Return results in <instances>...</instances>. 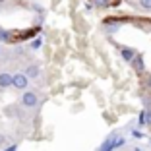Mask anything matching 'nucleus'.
I'll list each match as a JSON object with an SVG mask.
<instances>
[{"instance_id": "14", "label": "nucleus", "mask_w": 151, "mask_h": 151, "mask_svg": "<svg viewBox=\"0 0 151 151\" xmlns=\"http://www.w3.org/2000/svg\"><path fill=\"white\" fill-rule=\"evenodd\" d=\"M0 29H2V27H0Z\"/></svg>"}, {"instance_id": "4", "label": "nucleus", "mask_w": 151, "mask_h": 151, "mask_svg": "<svg viewBox=\"0 0 151 151\" xmlns=\"http://www.w3.org/2000/svg\"><path fill=\"white\" fill-rule=\"evenodd\" d=\"M6 87H12V74L2 72L0 74V89H6Z\"/></svg>"}, {"instance_id": "12", "label": "nucleus", "mask_w": 151, "mask_h": 151, "mask_svg": "<svg viewBox=\"0 0 151 151\" xmlns=\"http://www.w3.org/2000/svg\"><path fill=\"white\" fill-rule=\"evenodd\" d=\"M145 122H147V124H151V112H147V118H145Z\"/></svg>"}, {"instance_id": "6", "label": "nucleus", "mask_w": 151, "mask_h": 151, "mask_svg": "<svg viewBox=\"0 0 151 151\" xmlns=\"http://www.w3.org/2000/svg\"><path fill=\"white\" fill-rule=\"evenodd\" d=\"M0 41H2V43H14V41H12V31L0 29Z\"/></svg>"}, {"instance_id": "5", "label": "nucleus", "mask_w": 151, "mask_h": 151, "mask_svg": "<svg viewBox=\"0 0 151 151\" xmlns=\"http://www.w3.org/2000/svg\"><path fill=\"white\" fill-rule=\"evenodd\" d=\"M134 56H136V50L134 49H128V47H122V58H124L126 62H132Z\"/></svg>"}, {"instance_id": "13", "label": "nucleus", "mask_w": 151, "mask_h": 151, "mask_svg": "<svg viewBox=\"0 0 151 151\" xmlns=\"http://www.w3.org/2000/svg\"><path fill=\"white\" fill-rule=\"evenodd\" d=\"M149 85H151V80H149Z\"/></svg>"}, {"instance_id": "1", "label": "nucleus", "mask_w": 151, "mask_h": 151, "mask_svg": "<svg viewBox=\"0 0 151 151\" xmlns=\"http://www.w3.org/2000/svg\"><path fill=\"white\" fill-rule=\"evenodd\" d=\"M22 105L25 109H35L39 105V97H37L35 91H23L22 95Z\"/></svg>"}, {"instance_id": "3", "label": "nucleus", "mask_w": 151, "mask_h": 151, "mask_svg": "<svg viewBox=\"0 0 151 151\" xmlns=\"http://www.w3.org/2000/svg\"><path fill=\"white\" fill-rule=\"evenodd\" d=\"M23 74H25L29 80H33V78H39L41 68L37 66V64H31V66H27V68H25V72H23Z\"/></svg>"}, {"instance_id": "7", "label": "nucleus", "mask_w": 151, "mask_h": 151, "mask_svg": "<svg viewBox=\"0 0 151 151\" xmlns=\"http://www.w3.org/2000/svg\"><path fill=\"white\" fill-rule=\"evenodd\" d=\"M132 64H134V68H136L138 72H142V70H143V62H142V56H139V54H136V56H134Z\"/></svg>"}, {"instance_id": "8", "label": "nucleus", "mask_w": 151, "mask_h": 151, "mask_svg": "<svg viewBox=\"0 0 151 151\" xmlns=\"http://www.w3.org/2000/svg\"><path fill=\"white\" fill-rule=\"evenodd\" d=\"M109 4H111V0H95V6H99V8H105Z\"/></svg>"}, {"instance_id": "11", "label": "nucleus", "mask_w": 151, "mask_h": 151, "mask_svg": "<svg viewBox=\"0 0 151 151\" xmlns=\"http://www.w3.org/2000/svg\"><path fill=\"white\" fill-rule=\"evenodd\" d=\"M4 143H6V136H4V134H0V145H4Z\"/></svg>"}, {"instance_id": "10", "label": "nucleus", "mask_w": 151, "mask_h": 151, "mask_svg": "<svg viewBox=\"0 0 151 151\" xmlns=\"http://www.w3.org/2000/svg\"><path fill=\"white\" fill-rule=\"evenodd\" d=\"M39 47H41V39H35L33 41V49H39Z\"/></svg>"}, {"instance_id": "9", "label": "nucleus", "mask_w": 151, "mask_h": 151, "mask_svg": "<svg viewBox=\"0 0 151 151\" xmlns=\"http://www.w3.org/2000/svg\"><path fill=\"white\" fill-rule=\"evenodd\" d=\"M139 6L145 10H151V0H139Z\"/></svg>"}, {"instance_id": "2", "label": "nucleus", "mask_w": 151, "mask_h": 151, "mask_svg": "<svg viewBox=\"0 0 151 151\" xmlns=\"http://www.w3.org/2000/svg\"><path fill=\"white\" fill-rule=\"evenodd\" d=\"M12 85L16 89H19V91H25L27 85H29V78H27L25 74H22V72H19V74H14L12 76Z\"/></svg>"}]
</instances>
